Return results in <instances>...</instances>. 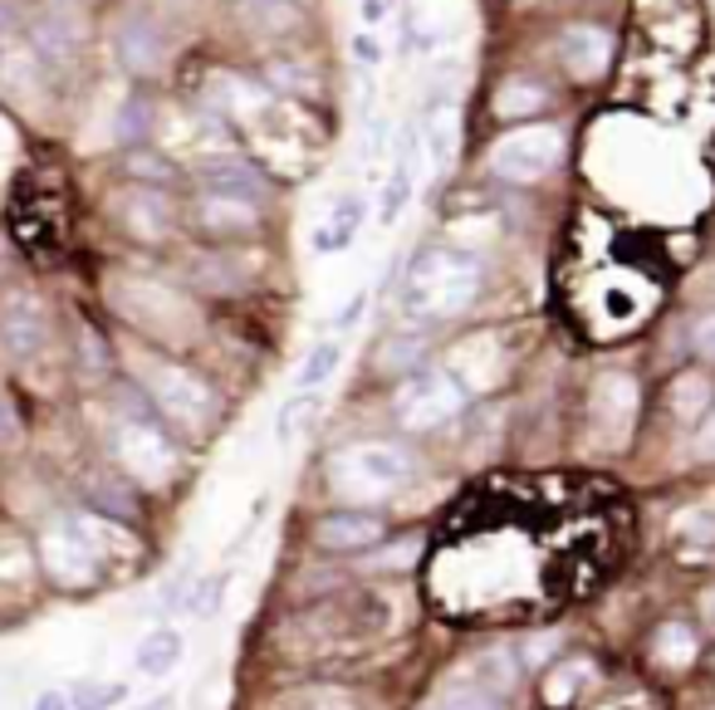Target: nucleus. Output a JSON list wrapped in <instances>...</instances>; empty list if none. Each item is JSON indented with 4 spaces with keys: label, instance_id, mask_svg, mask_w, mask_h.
Here are the masks:
<instances>
[{
    "label": "nucleus",
    "instance_id": "6",
    "mask_svg": "<svg viewBox=\"0 0 715 710\" xmlns=\"http://www.w3.org/2000/svg\"><path fill=\"white\" fill-rule=\"evenodd\" d=\"M118 460L128 476L147 480V486H162V480H172L177 470V451L167 446L162 426L153 422H123L118 426Z\"/></svg>",
    "mask_w": 715,
    "mask_h": 710
},
{
    "label": "nucleus",
    "instance_id": "28",
    "mask_svg": "<svg viewBox=\"0 0 715 710\" xmlns=\"http://www.w3.org/2000/svg\"><path fill=\"white\" fill-rule=\"evenodd\" d=\"M309 407H314L309 392H299V398H290L285 407H280V422H275L280 442H294V432H299V422H304V412H309Z\"/></svg>",
    "mask_w": 715,
    "mask_h": 710
},
{
    "label": "nucleus",
    "instance_id": "38",
    "mask_svg": "<svg viewBox=\"0 0 715 710\" xmlns=\"http://www.w3.org/2000/svg\"><path fill=\"white\" fill-rule=\"evenodd\" d=\"M701 617H706V623L715 627V589H706V593H701Z\"/></svg>",
    "mask_w": 715,
    "mask_h": 710
},
{
    "label": "nucleus",
    "instance_id": "1",
    "mask_svg": "<svg viewBox=\"0 0 715 710\" xmlns=\"http://www.w3.org/2000/svg\"><path fill=\"white\" fill-rule=\"evenodd\" d=\"M475 289H481L475 255L441 245V251H427L412 265V275H407V314H417V319H451V314H461L475 299Z\"/></svg>",
    "mask_w": 715,
    "mask_h": 710
},
{
    "label": "nucleus",
    "instance_id": "5",
    "mask_svg": "<svg viewBox=\"0 0 715 710\" xmlns=\"http://www.w3.org/2000/svg\"><path fill=\"white\" fill-rule=\"evenodd\" d=\"M147 388H153V402L162 407V416H172L177 426L197 432V426L207 422L211 388L197 373H187V368H177V363H162V368H153V373H147Z\"/></svg>",
    "mask_w": 715,
    "mask_h": 710
},
{
    "label": "nucleus",
    "instance_id": "36",
    "mask_svg": "<svg viewBox=\"0 0 715 710\" xmlns=\"http://www.w3.org/2000/svg\"><path fill=\"white\" fill-rule=\"evenodd\" d=\"M362 304H368V295H354V299L344 304V314H338V329H348V324L358 319V314H362Z\"/></svg>",
    "mask_w": 715,
    "mask_h": 710
},
{
    "label": "nucleus",
    "instance_id": "17",
    "mask_svg": "<svg viewBox=\"0 0 715 710\" xmlns=\"http://www.w3.org/2000/svg\"><path fill=\"white\" fill-rule=\"evenodd\" d=\"M412 187H417V138H407V152L397 157V167L388 177V191H382V221L402 216V206L412 201Z\"/></svg>",
    "mask_w": 715,
    "mask_h": 710
},
{
    "label": "nucleus",
    "instance_id": "20",
    "mask_svg": "<svg viewBox=\"0 0 715 710\" xmlns=\"http://www.w3.org/2000/svg\"><path fill=\"white\" fill-rule=\"evenodd\" d=\"M123 216H128V225L143 235V241H162L167 225H172V216H167V206L157 197H133Z\"/></svg>",
    "mask_w": 715,
    "mask_h": 710
},
{
    "label": "nucleus",
    "instance_id": "3",
    "mask_svg": "<svg viewBox=\"0 0 715 710\" xmlns=\"http://www.w3.org/2000/svg\"><path fill=\"white\" fill-rule=\"evenodd\" d=\"M559 157H564L559 128H549V123H529V128H515V133H505V138L495 142L491 162H495V172H501L505 182H539V177H549L554 167H559Z\"/></svg>",
    "mask_w": 715,
    "mask_h": 710
},
{
    "label": "nucleus",
    "instance_id": "2",
    "mask_svg": "<svg viewBox=\"0 0 715 710\" xmlns=\"http://www.w3.org/2000/svg\"><path fill=\"white\" fill-rule=\"evenodd\" d=\"M334 476V490L344 500H358V505H372V500H388L407 486L412 476V456L392 442H358V446H344L328 466Z\"/></svg>",
    "mask_w": 715,
    "mask_h": 710
},
{
    "label": "nucleus",
    "instance_id": "35",
    "mask_svg": "<svg viewBox=\"0 0 715 710\" xmlns=\"http://www.w3.org/2000/svg\"><path fill=\"white\" fill-rule=\"evenodd\" d=\"M35 710H74V706H70V696H64V691H40Z\"/></svg>",
    "mask_w": 715,
    "mask_h": 710
},
{
    "label": "nucleus",
    "instance_id": "19",
    "mask_svg": "<svg viewBox=\"0 0 715 710\" xmlns=\"http://www.w3.org/2000/svg\"><path fill=\"white\" fill-rule=\"evenodd\" d=\"M348 201H354V197H338L334 221H324L319 231H314V245H319V251H344V245H348V235L358 231L362 206H348Z\"/></svg>",
    "mask_w": 715,
    "mask_h": 710
},
{
    "label": "nucleus",
    "instance_id": "34",
    "mask_svg": "<svg viewBox=\"0 0 715 710\" xmlns=\"http://www.w3.org/2000/svg\"><path fill=\"white\" fill-rule=\"evenodd\" d=\"M417 348H422L417 338H402V343H392V348H388V368H407V363H412Z\"/></svg>",
    "mask_w": 715,
    "mask_h": 710
},
{
    "label": "nucleus",
    "instance_id": "39",
    "mask_svg": "<svg viewBox=\"0 0 715 710\" xmlns=\"http://www.w3.org/2000/svg\"><path fill=\"white\" fill-rule=\"evenodd\" d=\"M138 710H177V696H157V701H147Z\"/></svg>",
    "mask_w": 715,
    "mask_h": 710
},
{
    "label": "nucleus",
    "instance_id": "7",
    "mask_svg": "<svg viewBox=\"0 0 715 710\" xmlns=\"http://www.w3.org/2000/svg\"><path fill=\"white\" fill-rule=\"evenodd\" d=\"M588 412H593V426L603 432L608 446H622L638 422V378L628 373H603L588 392Z\"/></svg>",
    "mask_w": 715,
    "mask_h": 710
},
{
    "label": "nucleus",
    "instance_id": "15",
    "mask_svg": "<svg viewBox=\"0 0 715 710\" xmlns=\"http://www.w3.org/2000/svg\"><path fill=\"white\" fill-rule=\"evenodd\" d=\"M181 661V633L177 627H153L138 642V671L143 676H167Z\"/></svg>",
    "mask_w": 715,
    "mask_h": 710
},
{
    "label": "nucleus",
    "instance_id": "37",
    "mask_svg": "<svg viewBox=\"0 0 715 710\" xmlns=\"http://www.w3.org/2000/svg\"><path fill=\"white\" fill-rule=\"evenodd\" d=\"M382 15H388V0H362V20H368V30L378 25Z\"/></svg>",
    "mask_w": 715,
    "mask_h": 710
},
{
    "label": "nucleus",
    "instance_id": "30",
    "mask_svg": "<svg viewBox=\"0 0 715 710\" xmlns=\"http://www.w3.org/2000/svg\"><path fill=\"white\" fill-rule=\"evenodd\" d=\"M691 348H696V358H715V314H701L691 324Z\"/></svg>",
    "mask_w": 715,
    "mask_h": 710
},
{
    "label": "nucleus",
    "instance_id": "31",
    "mask_svg": "<svg viewBox=\"0 0 715 710\" xmlns=\"http://www.w3.org/2000/svg\"><path fill=\"white\" fill-rule=\"evenodd\" d=\"M221 589H225V579L215 573V579H207L197 593H191V613H211L215 603H221Z\"/></svg>",
    "mask_w": 715,
    "mask_h": 710
},
{
    "label": "nucleus",
    "instance_id": "21",
    "mask_svg": "<svg viewBox=\"0 0 715 710\" xmlns=\"http://www.w3.org/2000/svg\"><path fill=\"white\" fill-rule=\"evenodd\" d=\"M427 157H431V167H451V152H456V113L451 108H437V118L427 123Z\"/></svg>",
    "mask_w": 715,
    "mask_h": 710
},
{
    "label": "nucleus",
    "instance_id": "11",
    "mask_svg": "<svg viewBox=\"0 0 715 710\" xmlns=\"http://www.w3.org/2000/svg\"><path fill=\"white\" fill-rule=\"evenodd\" d=\"M197 221H201V231H211V235H231V231H245V225H255L260 221V206H255V197H241V191L201 187Z\"/></svg>",
    "mask_w": 715,
    "mask_h": 710
},
{
    "label": "nucleus",
    "instance_id": "25",
    "mask_svg": "<svg viewBox=\"0 0 715 710\" xmlns=\"http://www.w3.org/2000/svg\"><path fill=\"white\" fill-rule=\"evenodd\" d=\"M338 353H344V348H338V343H319V348H314V353H309V363L299 368V388H304V392L324 388V382L334 378V368H338Z\"/></svg>",
    "mask_w": 715,
    "mask_h": 710
},
{
    "label": "nucleus",
    "instance_id": "18",
    "mask_svg": "<svg viewBox=\"0 0 715 710\" xmlns=\"http://www.w3.org/2000/svg\"><path fill=\"white\" fill-rule=\"evenodd\" d=\"M549 108V94H544L539 84H505L501 94H495V113L501 118H535V113Z\"/></svg>",
    "mask_w": 715,
    "mask_h": 710
},
{
    "label": "nucleus",
    "instance_id": "32",
    "mask_svg": "<svg viewBox=\"0 0 715 710\" xmlns=\"http://www.w3.org/2000/svg\"><path fill=\"white\" fill-rule=\"evenodd\" d=\"M354 60H362V64H378L382 60V40L372 35V30H358V35H354Z\"/></svg>",
    "mask_w": 715,
    "mask_h": 710
},
{
    "label": "nucleus",
    "instance_id": "14",
    "mask_svg": "<svg viewBox=\"0 0 715 710\" xmlns=\"http://www.w3.org/2000/svg\"><path fill=\"white\" fill-rule=\"evenodd\" d=\"M441 706L446 710H505V691L501 686H491L481 671H456L446 681V696H441Z\"/></svg>",
    "mask_w": 715,
    "mask_h": 710
},
{
    "label": "nucleus",
    "instance_id": "16",
    "mask_svg": "<svg viewBox=\"0 0 715 710\" xmlns=\"http://www.w3.org/2000/svg\"><path fill=\"white\" fill-rule=\"evenodd\" d=\"M676 422H701L711 412V378L706 373H681L672 382V398H666Z\"/></svg>",
    "mask_w": 715,
    "mask_h": 710
},
{
    "label": "nucleus",
    "instance_id": "24",
    "mask_svg": "<svg viewBox=\"0 0 715 710\" xmlns=\"http://www.w3.org/2000/svg\"><path fill=\"white\" fill-rule=\"evenodd\" d=\"M652 651L662 667H686V661L696 657V633H686V627H662Z\"/></svg>",
    "mask_w": 715,
    "mask_h": 710
},
{
    "label": "nucleus",
    "instance_id": "27",
    "mask_svg": "<svg viewBox=\"0 0 715 710\" xmlns=\"http://www.w3.org/2000/svg\"><path fill=\"white\" fill-rule=\"evenodd\" d=\"M113 133H118L123 142H138L143 138V133H147V104H143V98H128V104L118 108V128H113Z\"/></svg>",
    "mask_w": 715,
    "mask_h": 710
},
{
    "label": "nucleus",
    "instance_id": "23",
    "mask_svg": "<svg viewBox=\"0 0 715 710\" xmlns=\"http://www.w3.org/2000/svg\"><path fill=\"white\" fill-rule=\"evenodd\" d=\"M245 15H251V25H260L265 35H280V30L299 25V10H294L290 0H251V6H245Z\"/></svg>",
    "mask_w": 715,
    "mask_h": 710
},
{
    "label": "nucleus",
    "instance_id": "29",
    "mask_svg": "<svg viewBox=\"0 0 715 710\" xmlns=\"http://www.w3.org/2000/svg\"><path fill=\"white\" fill-rule=\"evenodd\" d=\"M270 78H275V88H290V94H309V70H304V64L280 60L275 70H270Z\"/></svg>",
    "mask_w": 715,
    "mask_h": 710
},
{
    "label": "nucleus",
    "instance_id": "12",
    "mask_svg": "<svg viewBox=\"0 0 715 710\" xmlns=\"http://www.w3.org/2000/svg\"><path fill=\"white\" fill-rule=\"evenodd\" d=\"M608 54H612V44H608L603 30H593V25H574V30H564V40H559V64L574 78L603 74L608 70Z\"/></svg>",
    "mask_w": 715,
    "mask_h": 710
},
{
    "label": "nucleus",
    "instance_id": "22",
    "mask_svg": "<svg viewBox=\"0 0 715 710\" xmlns=\"http://www.w3.org/2000/svg\"><path fill=\"white\" fill-rule=\"evenodd\" d=\"M118 701H128V686L123 681H78L70 696L74 710H113Z\"/></svg>",
    "mask_w": 715,
    "mask_h": 710
},
{
    "label": "nucleus",
    "instance_id": "26",
    "mask_svg": "<svg viewBox=\"0 0 715 710\" xmlns=\"http://www.w3.org/2000/svg\"><path fill=\"white\" fill-rule=\"evenodd\" d=\"M676 534L681 539H696V544H711L715 539V510L711 505H696V510H686V515H676Z\"/></svg>",
    "mask_w": 715,
    "mask_h": 710
},
{
    "label": "nucleus",
    "instance_id": "4",
    "mask_svg": "<svg viewBox=\"0 0 715 710\" xmlns=\"http://www.w3.org/2000/svg\"><path fill=\"white\" fill-rule=\"evenodd\" d=\"M461 407H465V392L446 373H422L397 392V422L412 426V432H431V426L451 422Z\"/></svg>",
    "mask_w": 715,
    "mask_h": 710
},
{
    "label": "nucleus",
    "instance_id": "33",
    "mask_svg": "<svg viewBox=\"0 0 715 710\" xmlns=\"http://www.w3.org/2000/svg\"><path fill=\"white\" fill-rule=\"evenodd\" d=\"M696 456L701 460H715V407L701 416V426H696Z\"/></svg>",
    "mask_w": 715,
    "mask_h": 710
},
{
    "label": "nucleus",
    "instance_id": "13",
    "mask_svg": "<svg viewBox=\"0 0 715 710\" xmlns=\"http://www.w3.org/2000/svg\"><path fill=\"white\" fill-rule=\"evenodd\" d=\"M314 539L334 554H354V549H372L382 539V520L378 515H328L314 524Z\"/></svg>",
    "mask_w": 715,
    "mask_h": 710
},
{
    "label": "nucleus",
    "instance_id": "8",
    "mask_svg": "<svg viewBox=\"0 0 715 710\" xmlns=\"http://www.w3.org/2000/svg\"><path fill=\"white\" fill-rule=\"evenodd\" d=\"M0 338H6L10 353H20V358H35L44 348L50 319H44V304L30 295V289H15V295L6 299V309H0Z\"/></svg>",
    "mask_w": 715,
    "mask_h": 710
},
{
    "label": "nucleus",
    "instance_id": "40",
    "mask_svg": "<svg viewBox=\"0 0 715 710\" xmlns=\"http://www.w3.org/2000/svg\"><path fill=\"white\" fill-rule=\"evenodd\" d=\"M427 710H446V706H441V701H437V706H427Z\"/></svg>",
    "mask_w": 715,
    "mask_h": 710
},
{
    "label": "nucleus",
    "instance_id": "9",
    "mask_svg": "<svg viewBox=\"0 0 715 710\" xmlns=\"http://www.w3.org/2000/svg\"><path fill=\"white\" fill-rule=\"evenodd\" d=\"M44 569L64 583L94 579V549H88V520L60 524L54 534H44Z\"/></svg>",
    "mask_w": 715,
    "mask_h": 710
},
{
    "label": "nucleus",
    "instance_id": "10",
    "mask_svg": "<svg viewBox=\"0 0 715 710\" xmlns=\"http://www.w3.org/2000/svg\"><path fill=\"white\" fill-rule=\"evenodd\" d=\"M118 60L133 74H157L167 64V35L162 25H153L147 15H128L118 25Z\"/></svg>",
    "mask_w": 715,
    "mask_h": 710
}]
</instances>
